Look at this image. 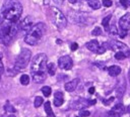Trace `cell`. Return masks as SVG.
Returning a JSON list of instances; mask_svg holds the SVG:
<instances>
[{"mask_svg":"<svg viewBox=\"0 0 130 117\" xmlns=\"http://www.w3.org/2000/svg\"><path fill=\"white\" fill-rule=\"evenodd\" d=\"M22 5L18 0H5L0 12V41L8 45L19 30Z\"/></svg>","mask_w":130,"mask_h":117,"instance_id":"cell-1","label":"cell"},{"mask_svg":"<svg viewBox=\"0 0 130 117\" xmlns=\"http://www.w3.org/2000/svg\"><path fill=\"white\" fill-rule=\"evenodd\" d=\"M47 61L48 57L45 53H39L37 54L30 65V73L32 77V81L35 83H43L46 80V73L45 69L47 68Z\"/></svg>","mask_w":130,"mask_h":117,"instance_id":"cell-2","label":"cell"},{"mask_svg":"<svg viewBox=\"0 0 130 117\" xmlns=\"http://www.w3.org/2000/svg\"><path fill=\"white\" fill-rule=\"evenodd\" d=\"M44 32H45V24L43 22H39L32 25V27L29 29L27 34L24 36V41L30 45H36L44 35Z\"/></svg>","mask_w":130,"mask_h":117,"instance_id":"cell-3","label":"cell"},{"mask_svg":"<svg viewBox=\"0 0 130 117\" xmlns=\"http://www.w3.org/2000/svg\"><path fill=\"white\" fill-rule=\"evenodd\" d=\"M48 14H49V18H50L51 22L53 24H55L58 27V29L61 30V29H63V28L66 27V25H67V19L64 16V14L57 7L51 6L49 8Z\"/></svg>","mask_w":130,"mask_h":117,"instance_id":"cell-4","label":"cell"},{"mask_svg":"<svg viewBox=\"0 0 130 117\" xmlns=\"http://www.w3.org/2000/svg\"><path fill=\"white\" fill-rule=\"evenodd\" d=\"M30 56H31V52L29 49H27V48L21 49L20 53L17 55V57L15 60V64H14L15 73L22 71L26 68V66L28 65V62L30 61Z\"/></svg>","mask_w":130,"mask_h":117,"instance_id":"cell-5","label":"cell"},{"mask_svg":"<svg viewBox=\"0 0 130 117\" xmlns=\"http://www.w3.org/2000/svg\"><path fill=\"white\" fill-rule=\"evenodd\" d=\"M96 103L95 100H84V99H80V100H75L72 101L69 105V107L73 110H77V109H83L87 106L90 105H94Z\"/></svg>","mask_w":130,"mask_h":117,"instance_id":"cell-6","label":"cell"},{"mask_svg":"<svg viewBox=\"0 0 130 117\" xmlns=\"http://www.w3.org/2000/svg\"><path fill=\"white\" fill-rule=\"evenodd\" d=\"M125 111H126V108L124 107V105L122 103H118L117 105H115L107 113V116L106 117H120Z\"/></svg>","mask_w":130,"mask_h":117,"instance_id":"cell-7","label":"cell"},{"mask_svg":"<svg viewBox=\"0 0 130 117\" xmlns=\"http://www.w3.org/2000/svg\"><path fill=\"white\" fill-rule=\"evenodd\" d=\"M58 65L60 67V69L63 70H71L73 67V61L69 55H63L58 60Z\"/></svg>","mask_w":130,"mask_h":117,"instance_id":"cell-8","label":"cell"},{"mask_svg":"<svg viewBox=\"0 0 130 117\" xmlns=\"http://www.w3.org/2000/svg\"><path fill=\"white\" fill-rule=\"evenodd\" d=\"M107 44H108L109 48H111V49H113L115 51H121L123 49H126V50L128 49L126 44H124L123 42H120L118 40H110V42L107 43Z\"/></svg>","mask_w":130,"mask_h":117,"instance_id":"cell-9","label":"cell"},{"mask_svg":"<svg viewBox=\"0 0 130 117\" xmlns=\"http://www.w3.org/2000/svg\"><path fill=\"white\" fill-rule=\"evenodd\" d=\"M119 27H120V29H123L126 31L130 29V13H126L120 18Z\"/></svg>","mask_w":130,"mask_h":117,"instance_id":"cell-10","label":"cell"},{"mask_svg":"<svg viewBox=\"0 0 130 117\" xmlns=\"http://www.w3.org/2000/svg\"><path fill=\"white\" fill-rule=\"evenodd\" d=\"M32 27V18L30 16H26L24 19H22L19 22V29L23 31H29V29Z\"/></svg>","mask_w":130,"mask_h":117,"instance_id":"cell-11","label":"cell"},{"mask_svg":"<svg viewBox=\"0 0 130 117\" xmlns=\"http://www.w3.org/2000/svg\"><path fill=\"white\" fill-rule=\"evenodd\" d=\"M78 84H79V79L78 78L73 79L72 81H70V82H68V83L65 84V90L67 92H73L77 88Z\"/></svg>","mask_w":130,"mask_h":117,"instance_id":"cell-12","label":"cell"},{"mask_svg":"<svg viewBox=\"0 0 130 117\" xmlns=\"http://www.w3.org/2000/svg\"><path fill=\"white\" fill-rule=\"evenodd\" d=\"M64 98H63V93L62 92H56L54 94V105L59 107L63 104Z\"/></svg>","mask_w":130,"mask_h":117,"instance_id":"cell-13","label":"cell"},{"mask_svg":"<svg viewBox=\"0 0 130 117\" xmlns=\"http://www.w3.org/2000/svg\"><path fill=\"white\" fill-rule=\"evenodd\" d=\"M99 46H100L99 41H98V40H95V39L90 40V41H88V42L86 43V47H87L90 51H94V52H96V50H98Z\"/></svg>","mask_w":130,"mask_h":117,"instance_id":"cell-14","label":"cell"},{"mask_svg":"<svg viewBox=\"0 0 130 117\" xmlns=\"http://www.w3.org/2000/svg\"><path fill=\"white\" fill-rule=\"evenodd\" d=\"M108 72H109L110 76L116 77V76H118V75L121 73V68L118 67V66H111V67L108 69Z\"/></svg>","mask_w":130,"mask_h":117,"instance_id":"cell-15","label":"cell"},{"mask_svg":"<svg viewBox=\"0 0 130 117\" xmlns=\"http://www.w3.org/2000/svg\"><path fill=\"white\" fill-rule=\"evenodd\" d=\"M125 91H126V87H125V84L124 83H121V84H119L118 86H117V90H116V94H117V97H119V98H121L123 95H124V93H125Z\"/></svg>","mask_w":130,"mask_h":117,"instance_id":"cell-16","label":"cell"},{"mask_svg":"<svg viewBox=\"0 0 130 117\" xmlns=\"http://www.w3.org/2000/svg\"><path fill=\"white\" fill-rule=\"evenodd\" d=\"M44 109H45V112L47 113V115H48L49 117H55V114L53 113V110H52V108H51V103H50L49 101H47V102L45 103Z\"/></svg>","mask_w":130,"mask_h":117,"instance_id":"cell-17","label":"cell"},{"mask_svg":"<svg viewBox=\"0 0 130 117\" xmlns=\"http://www.w3.org/2000/svg\"><path fill=\"white\" fill-rule=\"evenodd\" d=\"M87 3L92 9H99L101 7V2L99 0H87Z\"/></svg>","mask_w":130,"mask_h":117,"instance_id":"cell-18","label":"cell"},{"mask_svg":"<svg viewBox=\"0 0 130 117\" xmlns=\"http://www.w3.org/2000/svg\"><path fill=\"white\" fill-rule=\"evenodd\" d=\"M47 70H48L49 75H51V76L55 75V65L53 63H50L47 65Z\"/></svg>","mask_w":130,"mask_h":117,"instance_id":"cell-19","label":"cell"},{"mask_svg":"<svg viewBox=\"0 0 130 117\" xmlns=\"http://www.w3.org/2000/svg\"><path fill=\"white\" fill-rule=\"evenodd\" d=\"M20 83H21V85L26 86V85L29 83V77H28L27 75H22V76H20Z\"/></svg>","mask_w":130,"mask_h":117,"instance_id":"cell-20","label":"cell"},{"mask_svg":"<svg viewBox=\"0 0 130 117\" xmlns=\"http://www.w3.org/2000/svg\"><path fill=\"white\" fill-rule=\"evenodd\" d=\"M42 92H43V94H44L46 97H49V96L51 95V93H52L51 88L48 87V86H44V87L42 88Z\"/></svg>","mask_w":130,"mask_h":117,"instance_id":"cell-21","label":"cell"},{"mask_svg":"<svg viewBox=\"0 0 130 117\" xmlns=\"http://www.w3.org/2000/svg\"><path fill=\"white\" fill-rule=\"evenodd\" d=\"M42 104H43V98L40 97V96L36 97V98H35V102H34V106H35L36 108H38V107H40Z\"/></svg>","mask_w":130,"mask_h":117,"instance_id":"cell-22","label":"cell"},{"mask_svg":"<svg viewBox=\"0 0 130 117\" xmlns=\"http://www.w3.org/2000/svg\"><path fill=\"white\" fill-rule=\"evenodd\" d=\"M4 109H5L7 112H9V113H13V112H15L14 107H13L9 102H6V104H5V106H4Z\"/></svg>","mask_w":130,"mask_h":117,"instance_id":"cell-23","label":"cell"},{"mask_svg":"<svg viewBox=\"0 0 130 117\" xmlns=\"http://www.w3.org/2000/svg\"><path fill=\"white\" fill-rule=\"evenodd\" d=\"M125 57H126V54H125V52H123V51H117V52L115 53V58L118 60V61L124 60Z\"/></svg>","mask_w":130,"mask_h":117,"instance_id":"cell-24","label":"cell"},{"mask_svg":"<svg viewBox=\"0 0 130 117\" xmlns=\"http://www.w3.org/2000/svg\"><path fill=\"white\" fill-rule=\"evenodd\" d=\"M109 32H110V34H112V35H118L119 30H118V28H117L115 25H112V26L110 27Z\"/></svg>","mask_w":130,"mask_h":117,"instance_id":"cell-25","label":"cell"},{"mask_svg":"<svg viewBox=\"0 0 130 117\" xmlns=\"http://www.w3.org/2000/svg\"><path fill=\"white\" fill-rule=\"evenodd\" d=\"M110 19H111V15H108V16H106V17L103 19V21H102V24H103V26H105V27H108V25H109V22H110Z\"/></svg>","mask_w":130,"mask_h":117,"instance_id":"cell-26","label":"cell"},{"mask_svg":"<svg viewBox=\"0 0 130 117\" xmlns=\"http://www.w3.org/2000/svg\"><path fill=\"white\" fill-rule=\"evenodd\" d=\"M91 34H92L93 36H98V35L102 34V29H101L100 27H95V28H93V30L91 31Z\"/></svg>","mask_w":130,"mask_h":117,"instance_id":"cell-27","label":"cell"},{"mask_svg":"<svg viewBox=\"0 0 130 117\" xmlns=\"http://www.w3.org/2000/svg\"><path fill=\"white\" fill-rule=\"evenodd\" d=\"M106 44L104 43V44H102V45H100L99 46V48H98V50H96V52L99 53V54H103L105 51H106Z\"/></svg>","mask_w":130,"mask_h":117,"instance_id":"cell-28","label":"cell"},{"mask_svg":"<svg viewBox=\"0 0 130 117\" xmlns=\"http://www.w3.org/2000/svg\"><path fill=\"white\" fill-rule=\"evenodd\" d=\"M90 113H89V111H87V110H80V112H79V115L81 116V117H86V116H88Z\"/></svg>","mask_w":130,"mask_h":117,"instance_id":"cell-29","label":"cell"},{"mask_svg":"<svg viewBox=\"0 0 130 117\" xmlns=\"http://www.w3.org/2000/svg\"><path fill=\"white\" fill-rule=\"evenodd\" d=\"M120 3L122 4V6L124 8H127L129 6V4H130V0H120Z\"/></svg>","mask_w":130,"mask_h":117,"instance_id":"cell-30","label":"cell"},{"mask_svg":"<svg viewBox=\"0 0 130 117\" xmlns=\"http://www.w3.org/2000/svg\"><path fill=\"white\" fill-rule=\"evenodd\" d=\"M118 35H120V37H122V38H123V37H126V35H127V31H126V30H123V29H120Z\"/></svg>","mask_w":130,"mask_h":117,"instance_id":"cell-31","label":"cell"},{"mask_svg":"<svg viewBox=\"0 0 130 117\" xmlns=\"http://www.w3.org/2000/svg\"><path fill=\"white\" fill-rule=\"evenodd\" d=\"M113 101H114V97H111V98H109V99H105L103 102H104L105 105H109V104H111Z\"/></svg>","mask_w":130,"mask_h":117,"instance_id":"cell-32","label":"cell"},{"mask_svg":"<svg viewBox=\"0 0 130 117\" xmlns=\"http://www.w3.org/2000/svg\"><path fill=\"white\" fill-rule=\"evenodd\" d=\"M103 5L105 7H110L112 5V1L111 0H103Z\"/></svg>","mask_w":130,"mask_h":117,"instance_id":"cell-33","label":"cell"},{"mask_svg":"<svg viewBox=\"0 0 130 117\" xmlns=\"http://www.w3.org/2000/svg\"><path fill=\"white\" fill-rule=\"evenodd\" d=\"M4 73V67H3V64H2V61L0 58V80H1V77Z\"/></svg>","mask_w":130,"mask_h":117,"instance_id":"cell-34","label":"cell"},{"mask_svg":"<svg viewBox=\"0 0 130 117\" xmlns=\"http://www.w3.org/2000/svg\"><path fill=\"white\" fill-rule=\"evenodd\" d=\"M70 48H71V50H76V49L78 48V44H77L76 42H73V43L71 44Z\"/></svg>","mask_w":130,"mask_h":117,"instance_id":"cell-35","label":"cell"},{"mask_svg":"<svg viewBox=\"0 0 130 117\" xmlns=\"http://www.w3.org/2000/svg\"><path fill=\"white\" fill-rule=\"evenodd\" d=\"M94 91H95V89H94V87H90V88L88 89V92H89L90 94H93V93H94Z\"/></svg>","mask_w":130,"mask_h":117,"instance_id":"cell-36","label":"cell"},{"mask_svg":"<svg viewBox=\"0 0 130 117\" xmlns=\"http://www.w3.org/2000/svg\"><path fill=\"white\" fill-rule=\"evenodd\" d=\"M56 4H63V2H64V0H53Z\"/></svg>","mask_w":130,"mask_h":117,"instance_id":"cell-37","label":"cell"},{"mask_svg":"<svg viewBox=\"0 0 130 117\" xmlns=\"http://www.w3.org/2000/svg\"><path fill=\"white\" fill-rule=\"evenodd\" d=\"M68 1H69L70 3H72V4H73V3H75V2L77 1V0H68Z\"/></svg>","mask_w":130,"mask_h":117,"instance_id":"cell-38","label":"cell"},{"mask_svg":"<svg viewBox=\"0 0 130 117\" xmlns=\"http://www.w3.org/2000/svg\"><path fill=\"white\" fill-rule=\"evenodd\" d=\"M126 111H127L128 113H130V105H129V106L127 107V109H126Z\"/></svg>","mask_w":130,"mask_h":117,"instance_id":"cell-39","label":"cell"},{"mask_svg":"<svg viewBox=\"0 0 130 117\" xmlns=\"http://www.w3.org/2000/svg\"><path fill=\"white\" fill-rule=\"evenodd\" d=\"M125 54H126V55H127V56H129V57H130V50H129V51H128V52H127V53H125Z\"/></svg>","mask_w":130,"mask_h":117,"instance_id":"cell-40","label":"cell"},{"mask_svg":"<svg viewBox=\"0 0 130 117\" xmlns=\"http://www.w3.org/2000/svg\"><path fill=\"white\" fill-rule=\"evenodd\" d=\"M0 117H2V116H0ZM5 117H15V116H14V115H12V114H11V115H8V116H5Z\"/></svg>","mask_w":130,"mask_h":117,"instance_id":"cell-41","label":"cell"},{"mask_svg":"<svg viewBox=\"0 0 130 117\" xmlns=\"http://www.w3.org/2000/svg\"><path fill=\"white\" fill-rule=\"evenodd\" d=\"M128 79H129V83H130V71H129V73H128Z\"/></svg>","mask_w":130,"mask_h":117,"instance_id":"cell-42","label":"cell"},{"mask_svg":"<svg viewBox=\"0 0 130 117\" xmlns=\"http://www.w3.org/2000/svg\"><path fill=\"white\" fill-rule=\"evenodd\" d=\"M86 1H87V0H86Z\"/></svg>","mask_w":130,"mask_h":117,"instance_id":"cell-43","label":"cell"}]
</instances>
